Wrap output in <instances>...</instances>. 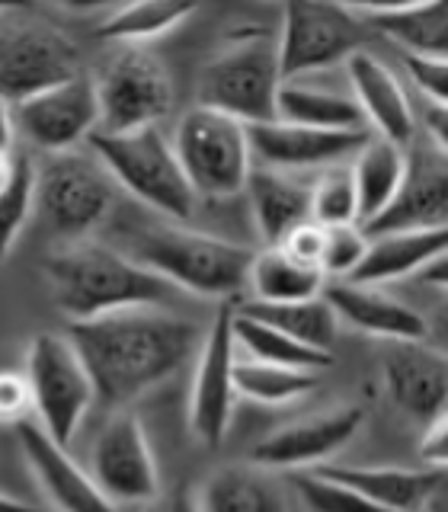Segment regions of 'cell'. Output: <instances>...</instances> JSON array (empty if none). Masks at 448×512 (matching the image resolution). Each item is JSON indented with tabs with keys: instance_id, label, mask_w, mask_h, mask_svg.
Wrapping results in <instances>:
<instances>
[{
	"instance_id": "1",
	"label": "cell",
	"mask_w": 448,
	"mask_h": 512,
	"mask_svg": "<svg viewBox=\"0 0 448 512\" xmlns=\"http://www.w3.org/2000/svg\"><path fill=\"white\" fill-rule=\"evenodd\" d=\"M64 336L87 368L93 400L112 413L173 378L202 343V330L192 320L160 308L80 320L68 324Z\"/></svg>"
},
{
	"instance_id": "2",
	"label": "cell",
	"mask_w": 448,
	"mask_h": 512,
	"mask_svg": "<svg viewBox=\"0 0 448 512\" xmlns=\"http://www.w3.org/2000/svg\"><path fill=\"white\" fill-rule=\"evenodd\" d=\"M45 279L52 285V298L68 324L96 320L116 311L164 308L176 298V288L167 285L151 269L138 266L132 256L112 250L100 240H74L48 253Z\"/></svg>"
},
{
	"instance_id": "3",
	"label": "cell",
	"mask_w": 448,
	"mask_h": 512,
	"mask_svg": "<svg viewBox=\"0 0 448 512\" xmlns=\"http://www.w3.org/2000/svg\"><path fill=\"white\" fill-rule=\"evenodd\" d=\"M253 253L244 244L224 240L205 231H192L186 224L160 221L144 224L128 234V253L144 269H151L176 292H189L199 298L234 301L247 285V272Z\"/></svg>"
},
{
	"instance_id": "4",
	"label": "cell",
	"mask_w": 448,
	"mask_h": 512,
	"mask_svg": "<svg viewBox=\"0 0 448 512\" xmlns=\"http://www.w3.org/2000/svg\"><path fill=\"white\" fill-rule=\"evenodd\" d=\"M282 87L276 36L263 26L234 29L199 74V103L240 125L276 119Z\"/></svg>"
},
{
	"instance_id": "5",
	"label": "cell",
	"mask_w": 448,
	"mask_h": 512,
	"mask_svg": "<svg viewBox=\"0 0 448 512\" xmlns=\"http://www.w3.org/2000/svg\"><path fill=\"white\" fill-rule=\"evenodd\" d=\"M90 154L100 160L109 180L125 189L135 202L167 221L186 224L196 212V196L180 170L170 138L160 128H138L125 135H90Z\"/></svg>"
},
{
	"instance_id": "6",
	"label": "cell",
	"mask_w": 448,
	"mask_h": 512,
	"mask_svg": "<svg viewBox=\"0 0 448 512\" xmlns=\"http://www.w3.org/2000/svg\"><path fill=\"white\" fill-rule=\"evenodd\" d=\"M170 144L196 199H234L244 192L253 170L247 125L192 106L183 112Z\"/></svg>"
},
{
	"instance_id": "7",
	"label": "cell",
	"mask_w": 448,
	"mask_h": 512,
	"mask_svg": "<svg viewBox=\"0 0 448 512\" xmlns=\"http://www.w3.org/2000/svg\"><path fill=\"white\" fill-rule=\"evenodd\" d=\"M93 90L100 106V135L157 128L173 106L170 71L144 45H119L93 77Z\"/></svg>"
},
{
	"instance_id": "8",
	"label": "cell",
	"mask_w": 448,
	"mask_h": 512,
	"mask_svg": "<svg viewBox=\"0 0 448 512\" xmlns=\"http://www.w3.org/2000/svg\"><path fill=\"white\" fill-rule=\"evenodd\" d=\"M116 183L93 154H52L36 167V208L64 244L87 240L116 212Z\"/></svg>"
},
{
	"instance_id": "9",
	"label": "cell",
	"mask_w": 448,
	"mask_h": 512,
	"mask_svg": "<svg viewBox=\"0 0 448 512\" xmlns=\"http://www.w3.org/2000/svg\"><path fill=\"white\" fill-rule=\"evenodd\" d=\"M26 384L32 394V420L61 448H68L84 426L93 384L84 362L64 333H39L26 349Z\"/></svg>"
},
{
	"instance_id": "10",
	"label": "cell",
	"mask_w": 448,
	"mask_h": 512,
	"mask_svg": "<svg viewBox=\"0 0 448 512\" xmlns=\"http://www.w3.org/2000/svg\"><path fill=\"white\" fill-rule=\"evenodd\" d=\"M365 42L368 29L352 7L292 0L282 7V26L276 36L282 84L346 64L356 52H365Z\"/></svg>"
},
{
	"instance_id": "11",
	"label": "cell",
	"mask_w": 448,
	"mask_h": 512,
	"mask_svg": "<svg viewBox=\"0 0 448 512\" xmlns=\"http://www.w3.org/2000/svg\"><path fill=\"white\" fill-rule=\"evenodd\" d=\"M234 304L221 301L218 314L196 349V375L189 391V429L205 448H218L228 439L234 420Z\"/></svg>"
},
{
	"instance_id": "12",
	"label": "cell",
	"mask_w": 448,
	"mask_h": 512,
	"mask_svg": "<svg viewBox=\"0 0 448 512\" xmlns=\"http://www.w3.org/2000/svg\"><path fill=\"white\" fill-rule=\"evenodd\" d=\"M93 484L112 506H148L160 496V471L148 432L132 410H116L90 452Z\"/></svg>"
},
{
	"instance_id": "13",
	"label": "cell",
	"mask_w": 448,
	"mask_h": 512,
	"mask_svg": "<svg viewBox=\"0 0 448 512\" xmlns=\"http://www.w3.org/2000/svg\"><path fill=\"white\" fill-rule=\"evenodd\" d=\"M13 125L32 148L52 154L77 151L100 128L93 77L77 74L64 84L39 90L13 103Z\"/></svg>"
},
{
	"instance_id": "14",
	"label": "cell",
	"mask_w": 448,
	"mask_h": 512,
	"mask_svg": "<svg viewBox=\"0 0 448 512\" xmlns=\"http://www.w3.org/2000/svg\"><path fill=\"white\" fill-rule=\"evenodd\" d=\"M77 74H84L77 45L52 23H23L0 36V96L10 103Z\"/></svg>"
},
{
	"instance_id": "15",
	"label": "cell",
	"mask_w": 448,
	"mask_h": 512,
	"mask_svg": "<svg viewBox=\"0 0 448 512\" xmlns=\"http://www.w3.org/2000/svg\"><path fill=\"white\" fill-rule=\"evenodd\" d=\"M448 224V154L426 138L407 144V167L394 199L365 224V237L397 231H436Z\"/></svg>"
},
{
	"instance_id": "16",
	"label": "cell",
	"mask_w": 448,
	"mask_h": 512,
	"mask_svg": "<svg viewBox=\"0 0 448 512\" xmlns=\"http://www.w3.org/2000/svg\"><path fill=\"white\" fill-rule=\"evenodd\" d=\"M365 413L359 404H343L324 413L304 416L269 432L263 442L253 445L250 461L256 468H285V471H311L327 464L336 452L359 436Z\"/></svg>"
},
{
	"instance_id": "17",
	"label": "cell",
	"mask_w": 448,
	"mask_h": 512,
	"mask_svg": "<svg viewBox=\"0 0 448 512\" xmlns=\"http://www.w3.org/2000/svg\"><path fill=\"white\" fill-rule=\"evenodd\" d=\"M372 138L368 128L362 132H320V128L288 125V122H263L247 125L250 157L260 160V167L292 173L311 167H333L346 157H356L362 144Z\"/></svg>"
},
{
	"instance_id": "18",
	"label": "cell",
	"mask_w": 448,
	"mask_h": 512,
	"mask_svg": "<svg viewBox=\"0 0 448 512\" xmlns=\"http://www.w3.org/2000/svg\"><path fill=\"white\" fill-rule=\"evenodd\" d=\"M384 394L413 423H432L445 416L448 404V359L426 343H394L381 362Z\"/></svg>"
},
{
	"instance_id": "19",
	"label": "cell",
	"mask_w": 448,
	"mask_h": 512,
	"mask_svg": "<svg viewBox=\"0 0 448 512\" xmlns=\"http://www.w3.org/2000/svg\"><path fill=\"white\" fill-rule=\"evenodd\" d=\"M13 432L32 477L52 500V512H119L93 484V477L68 455V448L48 439L36 420H23Z\"/></svg>"
},
{
	"instance_id": "20",
	"label": "cell",
	"mask_w": 448,
	"mask_h": 512,
	"mask_svg": "<svg viewBox=\"0 0 448 512\" xmlns=\"http://www.w3.org/2000/svg\"><path fill=\"white\" fill-rule=\"evenodd\" d=\"M320 295L333 308L336 320H346L352 330L365 336H378V340L391 343H426L429 336V320L420 311L375 285H356L340 279L324 285Z\"/></svg>"
},
{
	"instance_id": "21",
	"label": "cell",
	"mask_w": 448,
	"mask_h": 512,
	"mask_svg": "<svg viewBox=\"0 0 448 512\" xmlns=\"http://www.w3.org/2000/svg\"><path fill=\"white\" fill-rule=\"evenodd\" d=\"M336 484L362 493L384 509L394 512H426L429 500L445 484V468H397V464H340L327 461L311 468Z\"/></svg>"
},
{
	"instance_id": "22",
	"label": "cell",
	"mask_w": 448,
	"mask_h": 512,
	"mask_svg": "<svg viewBox=\"0 0 448 512\" xmlns=\"http://www.w3.org/2000/svg\"><path fill=\"white\" fill-rule=\"evenodd\" d=\"M346 74L352 100L362 112V122L375 128V138L407 148L416 138V116L388 64H381L372 52H356L346 61Z\"/></svg>"
},
{
	"instance_id": "23",
	"label": "cell",
	"mask_w": 448,
	"mask_h": 512,
	"mask_svg": "<svg viewBox=\"0 0 448 512\" xmlns=\"http://www.w3.org/2000/svg\"><path fill=\"white\" fill-rule=\"evenodd\" d=\"M368 32L391 39L404 55L448 58V4H349Z\"/></svg>"
},
{
	"instance_id": "24",
	"label": "cell",
	"mask_w": 448,
	"mask_h": 512,
	"mask_svg": "<svg viewBox=\"0 0 448 512\" xmlns=\"http://www.w3.org/2000/svg\"><path fill=\"white\" fill-rule=\"evenodd\" d=\"M448 247V228L436 231H397V234H378L368 237V247L362 263L352 269V276L343 282L356 285H381L407 276H420V272L445 256Z\"/></svg>"
},
{
	"instance_id": "25",
	"label": "cell",
	"mask_w": 448,
	"mask_h": 512,
	"mask_svg": "<svg viewBox=\"0 0 448 512\" xmlns=\"http://www.w3.org/2000/svg\"><path fill=\"white\" fill-rule=\"evenodd\" d=\"M244 196L266 247H279L298 224L311 221V183H298L288 173L253 167L244 183Z\"/></svg>"
},
{
	"instance_id": "26",
	"label": "cell",
	"mask_w": 448,
	"mask_h": 512,
	"mask_svg": "<svg viewBox=\"0 0 448 512\" xmlns=\"http://www.w3.org/2000/svg\"><path fill=\"white\" fill-rule=\"evenodd\" d=\"M276 119L288 125L320 128V132H362V112L356 100L330 87L285 80L276 96Z\"/></svg>"
},
{
	"instance_id": "27",
	"label": "cell",
	"mask_w": 448,
	"mask_h": 512,
	"mask_svg": "<svg viewBox=\"0 0 448 512\" xmlns=\"http://www.w3.org/2000/svg\"><path fill=\"white\" fill-rule=\"evenodd\" d=\"M234 311L250 317V320H260V324L292 336L295 343L320 349V352L333 349L336 330H340V320H336V314L324 301V295L308 298V301H285V304H269V301L250 298V301L234 304Z\"/></svg>"
},
{
	"instance_id": "28",
	"label": "cell",
	"mask_w": 448,
	"mask_h": 512,
	"mask_svg": "<svg viewBox=\"0 0 448 512\" xmlns=\"http://www.w3.org/2000/svg\"><path fill=\"white\" fill-rule=\"evenodd\" d=\"M407 167V148L384 138H368L356 160H352V186H356V205H359V228H365L368 221H375L384 205L394 199V192L404 180Z\"/></svg>"
},
{
	"instance_id": "29",
	"label": "cell",
	"mask_w": 448,
	"mask_h": 512,
	"mask_svg": "<svg viewBox=\"0 0 448 512\" xmlns=\"http://www.w3.org/2000/svg\"><path fill=\"white\" fill-rule=\"evenodd\" d=\"M196 506L199 512H285L279 487L256 464H228L212 471Z\"/></svg>"
},
{
	"instance_id": "30",
	"label": "cell",
	"mask_w": 448,
	"mask_h": 512,
	"mask_svg": "<svg viewBox=\"0 0 448 512\" xmlns=\"http://www.w3.org/2000/svg\"><path fill=\"white\" fill-rule=\"evenodd\" d=\"M247 285L253 292V301L285 304L317 298L324 292L327 279L317 269L295 263L282 247H263L260 253H253Z\"/></svg>"
},
{
	"instance_id": "31",
	"label": "cell",
	"mask_w": 448,
	"mask_h": 512,
	"mask_svg": "<svg viewBox=\"0 0 448 512\" xmlns=\"http://www.w3.org/2000/svg\"><path fill=\"white\" fill-rule=\"evenodd\" d=\"M192 13H196V4H186V0H144V4L112 10L93 29V36L112 45H144L183 26Z\"/></svg>"
},
{
	"instance_id": "32",
	"label": "cell",
	"mask_w": 448,
	"mask_h": 512,
	"mask_svg": "<svg viewBox=\"0 0 448 512\" xmlns=\"http://www.w3.org/2000/svg\"><path fill=\"white\" fill-rule=\"evenodd\" d=\"M317 384L320 375L314 372H298V368L269 365L260 359H240V356L234 362V394L263 407L295 404V400L314 394Z\"/></svg>"
},
{
	"instance_id": "33",
	"label": "cell",
	"mask_w": 448,
	"mask_h": 512,
	"mask_svg": "<svg viewBox=\"0 0 448 512\" xmlns=\"http://www.w3.org/2000/svg\"><path fill=\"white\" fill-rule=\"evenodd\" d=\"M234 343H237V349L247 352V359L298 368V372L320 375L324 368L333 365V352H320V349H311V346H301V343L292 340V336H285V333L260 324V320H250V317L237 314V311H234Z\"/></svg>"
},
{
	"instance_id": "34",
	"label": "cell",
	"mask_w": 448,
	"mask_h": 512,
	"mask_svg": "<svg viewBox=\"0 0 448 512\" xmlns=\"http://www.w3.org/2000/svg\"><path fill=\"white\" fill-rule=\"evenodd\" d=\"M32 208H36V164L29 154H16L13 180L0 192V266L13 253L26 221L32 218Z\"/></svg>"
},
{
	"instance_id": "35",
	"label": "cell",
	"mask_w": 448,
	"mask_h": 512,
	"mask_svg": "<svg viewBox=\"0 0 448 512\" xmlns=\"http://www.w3.org/2000/svg\"><path fill=\"white\" fill-rule=\"evenodd\" d=\"M311 221L320 228L336 224H359L356 186H352L349 167H327L311 183Z\"/></svg>"
},
{
	"instance_id": "36",
	"label": "cell",
	"mask_w": 448,
	"mask_h": 512,
	"mask_svg": "<svg viewBox=\"0 0 448 512\" xmlns=\"http://www.w3.org/2000/svg\"><path fill=\"white\" fill-rule=\"evenodd\" d=\"M292 484L308 512H394V509H384L372 500H365L362 493L336 484V480L317 471H295Z\"/></svg>"
},
{
	"instance_id": "37",
	"label": "cell",
	"mask_w": 448,
	"mask_h": 512,
	"mask_svg": "<svg viewBox=\"0 0 448 512\" xmlns=\"http://www.w3.org/2000/svg\"><path fill=\"white\" fill-rule=\"evenodd\" d=\"M320 272L324 279H349L352 269L362 263L368 237L359 224H336V228H320Z\"/></svg>"
},
{
	"instance_id": "38",
	"label": "cell",
	"mask_w": 448,
	"mask_h": 512,
	"mask_svg": "<svg viewBox=\"0 0 448 512\" xmlns=\"http://www.w3.org/2000/svg\"><path fill=\"white\" fill-rule=\"evenodd\" d=\"M404 68L429 106H448V58L404 55Z\"/></svg>"
},
{
	"instance_id": "39",
	"label": "cell",
	"mask_w": 448,
	"mask_h": 512,
	"mask_svg": "<svg viewBox=\"0 0 448 512\" xmlns=\"http://www.w3.org/2000/svg\"><path fill=\"white\" fill-rule=\"evenodd\" d=\"M23 420H32V394L26 375L0 372V423L20 426Z\"/></svg>"
},
{
	"instance_id": "40",
	"label": "cell",
	"mask_w": 448,
	"mask_h": 512,
	"mask_svg": "<svg viewBox=\"0 0 448 512\" xmlns=\"http://www.w3.org/2000/svg\"><path fill=\"white\" fill-rule=\"evenodd\" d=\"M320 224H314V221H304V224H298V228L288 234L285 240H282V250L292 256L295 263H301V266H311V269H317L320 272ZM324 276V272H320Z\"/></svg>"
},
{
	"instance_id": "41",
	"label": "cell",
	"mask_w": 448,
	"mask_h": 512,
	"mask_svg": "<svg viewBox=\"0 0 448 512\" xmlns=\"http://www.w3.org/2000/svg\"><path fill=\"white\" fill-rule=\"evenodd\" d=\"M420 455L429 468H445L448 458V416H439L423 426V439H420Z\"/></svg>"
},
{
	"instance_id": "42",
	"label": "cell",
	"mask_w": 448,
	"mask_h": 512,
	"mask_svg": "<svg viewBox=\"0 0 448 512\" xmlns=\"http://www.w3.org/2000/svg\"><path fill=\"white\" fill-rule=\"evenodd\" d=\"M144 512H199V506H196V496L189 490H170V493H160L157 500H151L144 506Z\"/></svg>"
},
{
	"instance_id": "43",
	"label": "cell",
	"mask_w": 448,
	"mask_h": 512,
	"mask_svg": "<svg viewBox=\"0 0 448 512\" xmlns=\"http://www.w3.org/2000/svg\"><path fill=\"white\" fill-rule=\"evenodd\" d=\"M16 125H13V103L0 96V154H13Z\"/></svg>"
},
{
	"instance_id": "44",
	"label": "cell",
	"mask_w": 448,
	"mask_h": 512,
	"mask_svg": "<svg viewBox=\"0 0 448 512\" xmlns=\"http://www.w3.org/2000/svg\"><path fill=\"white\" fill-rule=\"evenodd\" d=\"M0 512H52V509H39V506H32V503L13 500V496L0 493Z\"/></svg>"
},
{
	"instance_id": "45",
	"label": "cell",
	"mask_w": 448,
	"mask_h": 512,
	"mask_svg": "<svg viewBox=\"0 0 448 512\" xmlns=\"http://www.w3.org/2000/svg\"><path fill=\"white\" fill-rule=\"evenodd\" d=\"M13 167H16V154H0V192H4L13 180Z\"/></svg>"
},
{
	"instance_id": "46",
	"label": "cell",
	"mask_w": 448,
	"mask_h": 512,
	"mask_svg": "<svg viewBox=\"0 0 448 512\" xmlns=\"http://www.w3.org/2000/svg\"><path fill=\"white\" fill-rule=\"evenodd\" d=\"M0 13H4V10H0Z\"/></svg>"
}]
</instances>
